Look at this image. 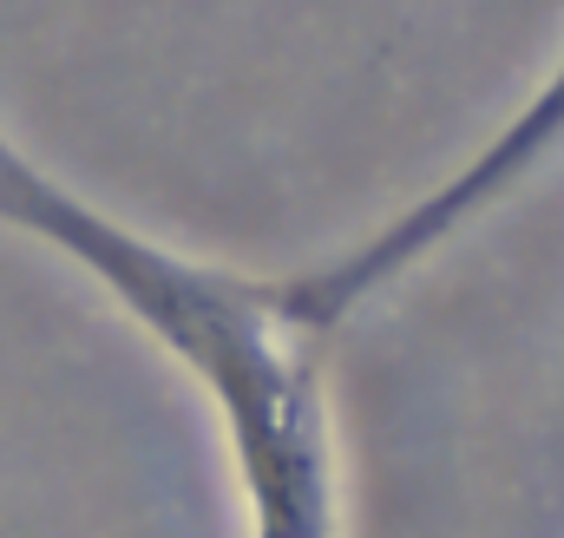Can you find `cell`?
<instances>
[{"mask_svg": "<svg viewBox=\"0 0 564 538\" xmlns=\"http://www.w3.org/2000/svg\"><path fill=\"white\" fill-rule=\"evenodd\" d=\"M564 144V60H558V73L532 93V106L506 126V132L492 138L446 191H433V197H421L408 217H394L375 244H361L355 257H341V263H328V269H315V276H302V282H289L282 295L295 302V315L302 322H335L341 309H355L361 295H375L388 276H401L408 263H421L426 250L446 237V230H459L466 217H479L492 197H506L545 151H558Z\"/></svg>", "mask_w": 564, "mask_h": 538, "instance_id": "1", "label": "cell"}]
</instances>
